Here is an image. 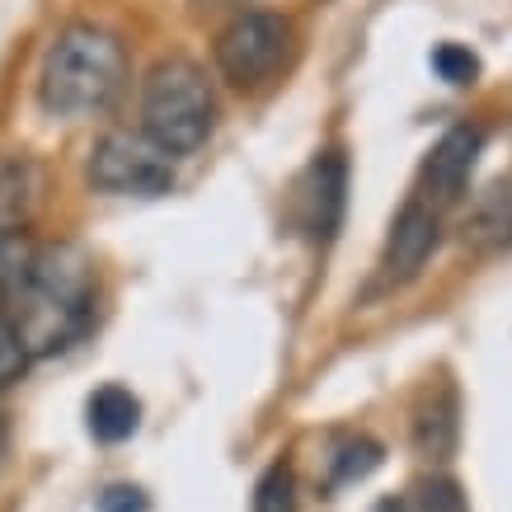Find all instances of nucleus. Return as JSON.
<instances>
[{"instance_id": "f257e3e1", "label": "nucleus", "mask_w": 512, "mask_h": 512, "mask_svg": "<svg viewBox=\"0 0 512 512\" xmlns=\"http://www.w3.org/2000/svg\"><path fill=\"white\" fill-rule=\"evenodd\" d=\"M5 320L15 325L29 357H52L90 329L94 320V268L76 245H47L33 254L29 273L5 301Z\"/></svg>"}, {"instance_id": "f03ea898", "label": "nucleus", "mask_w": 512, "mask_h": 512, "mask_svg": "<svg viewBox=\"0 0 512 512\" xmlns=\"http://www.w3.org/2000/svg\"><path fill=\"white\" fill-rule=\"evenodd\" d=\"M127 80L123 38L99 24H66L38 71V99L57 118L109 109Z\"/></svg>"}, {"instance_id": "7ed1b4c3", "label": "nucleus", "mask_w": 512, "mask_h": 512, "mask_svg": "<svg viewBox=\"0 0 512 512\" xmlns=\"http://www.w3.org/2000/svg\"><path fill=\"white\" fill-rule=\"evenodd\" d=\"M217 123V99L202 76V66L188 57L156 62L141 80V132L170 156H188L212 137Z\"/></svg>"}, {"instance_id": "20e7f679", "label": "nucleus", "mask_w": 512, "mask_h": 512, "mask_svg": "<svg viewBox=\"0 0 512 512\" xmlns=\"http://www.w3.org/2000/svg\"><path fill=\"white\" fill-rule=\"evenodd\" d=\"M292 52V24L273 10H245L217 33V71L235 90H264Z\"/></svg>"}, {"instance_id": "39448f33", "label": "nucleus", "mask_w": 512, "mask_h": 512, "mask_svg": "<svg viewBox=\"0 0 512 512\" xmlns=\"http://www.w3.org/2000/svg\"><path fill=\"white\" fill-rule=\"evenodd\" d=\"M90 184L99 193H123V198H156L174 184V156L160 151L146 132L118 127L104 132L90 151Z\"/></svg>"}, {"instance_id": "423d86ee", "label": "nucleus", "mask_w": 512, "mask_h": 512, "mask_svg": "<svg viewBox=\"0 0 512 512\" xmlns=\"http://www.w3.org/2000/svg\"><path fill=\"white\" fill-rule=\"evenodd\" d=\"M343 207H348V156L329 146L296 179L292 217L311 245H329L343 226Z\"/></svg>"}, {"instance_id": "0eeeda50", "label": "nucleus", "mask_w": 512, "mask_h": 512, "mask_svg": "<svg viewBox=\"0 0 512 512\" xmlns=\"http://www.w3.org/2000/svg\"><path fill=\"white\" fill-rule=\"evenodd\" d=\"M480 151H484L480 127L461 123V127H451V132H442V141L428 151V160H423V170H419V193L433 202V212L466 193L470 174L480 165Z\"/></svg>"}, {"instance_id": "6e6552de", "label": "nucleus", "mask_w": 512, "mask_h": 512, "mask_svg": "<svg viewBox=\"0 0 512 512\" xmlns=\"http://www.w3.org/2000/svg\"><path fill=\"white\" fill-rule=\"evenodd\" d=\"M442 240V221L428 202H409L395 226H390V240H386V254H381V278L386 282H409L419 278V268L428 264V254L437 249Z\"/></svg>"}, {"instance_id": "1a4fd4ad", "label": "nucleus", "mask_w": 512, "mask_h": 512, "mask_svg": "<svg viewBox=\"0 0 512 512\" xmlns=\"http://www.w3.org/2000/svg\"><path fill=\"white\" fill-rule=\"evenodd\" d=\"M461 437V404H456V386H437L423 395L414 409V447L428 461H447Z\"/></svg>"}, {"instance_id": "9d476101", "label": "nucleus", "mask_w": 512, "mask_h": 512, "mask_svg": "<svg viewBox=\"0 0 512 512\" xmlns=\"http://www.w3.org/2000/svg\"><path fill=\"white\" fill-rule=\"evenodd\" d=\"M85 428H90L94 442H127V437L141 428V400L127 386H99L85 400Z\"/></svg>"}, {"instance_id": "9b49d317", "label": "nucleus", "mask_w": 512, "mask_h": 512, "mask_svg": "<svg viewBox=\"0 0 512 512\" xmlns=\"http://www.w3.org/2000/svg\"><path fill=\"white\" fill-rule=\"evenodd\" d=\"M33 207V165L19 156H0V231H19Z\"/></svg>"}, {"instance_id": "f8f14e48", "label": "nucleus", "mask_w": 512, "mask_h": 512, "mask_svg": "<svg viewBox=\"0 0 512 512\" xmlns=\"http://www.w3.org/2000/svg\"><path fill=\"white\" fill-rule=\"evenodd\" d=\"M470 240L475 245H508L512 240V188L498 184L489 188L475 207V217H470Z\"/></svg>"}, {"instance_id": "ddd939ff", "label": "nucleus", "mask_w": 512, "mask_h": 512, "mask_svg": "<svg viewBox=\"0 0 512 512\" xmlns=\"http://www.w3.org/2000/svg\"><path fill=\"white\" fill-rule=\"evenodd\" d=\"M381 461H386V447H381L376 437H367V433L343 437L339 451H334V466H329V480L334 484H357V480H367Z\"/></svg>"}, {"instance_id": "4468645a", "label": "nucleus", "mask_w": 512, "mask_h": 512, "mask_svg": "<svg viewBox=\"0 0 512 512\" xmlns=\"http://www.w3.org/2000/svg\"><path fill=\"white\" fill-rule=\"evenodd\" d=\"M33 254H38V245H33L24 231H0V306H5V301L15 296V287L24 282Z\"/></svg>"}, {"instance_id": "2eb2a0df", "label": "nucleus", "mask_w": 512, "mask_h": 512, "mask_svg": "<svg viewBox=\"0 0 512 512\" xmlns=\"http://www.w3.org/2000/svg\"><path fill=\"white\" fill-rule=\"evenodd\" d=\"M254 512H296V480L287 461H273L254 484Z\"/></svg>"}, {"instance_id": "dca6fc26", "label": "nucleus", "mask_w": 512, "mask_h": 512, "mask_svg": "<svg viewBox=\"0 0 512 512\" xmlns=\"http://www.w3.org/2000/svg\"><path fill=\"white\" fill-rule=\"evenodd\" d=\"M428 66H433L437 80H447V85H475V80H480V57H475L466 43H437Z\"/></svg>"}, {"instance_id": "f3484780", "label": "nucleus", "mask_w": 512, "mask_h": 512, "mask_svg": "<svg viewBox=\"0 0 512 512\" xmlns=\"http://www.w3.org/2000/svg\"><path fill=\"white\" fill-rule=\"evenodd\" d=\"M409 508L414 512H470L461 484L447 480V475H428V480H419V489H414V498H409Z\"/></svg>"}, {"instance_id": "a211bd4d", "label": "nucleus", "mask_w": 512, "mask_h": 512, "mask_svg": "<svg viewBox=\"0 0 512 512\" xmlns=\"http://www.w3.org/2000/svg\"><path fill=\"white\" fill-rule=\"evenodd\" d=\"M24 367H29V353H24V343H19L15 325L0 315V390H10L24 376Z\"/></svg>"}, {"instance_id": "6ab92c4d", "label": "nucleus", "mask_w": 512, "mask_h": 512, "mask_svg": "<svg viewBox=\"0 0 512 512\" xmlns=\"http://www.w3.org/2000/svg\"><path fill=\"white\" fill-rule=\"evenodd\" d=\"M146 508H151V498L137 484H109L104 494L94 498V512H146Z\"/></svg>"}, {"instance_id": "aec40b11", "label": "nucleus", "mask_w": 512, "mask_h": 512, "mask_svg": "<svg viewBox=\"0 0 512 512\" xmlns=\"http://www.w3.org/2000/svg\"><path fill=\"white\" fill-rule=\"evenodd\" d=\"M372 512H414V508H409V498H395V494H390V498H376Z\"/></svg>"}, {"instance_id": "412c9836", "label": "nucleus", "mask_w": 512, "mask_h": 512, "mask_svg": "<svg viewBox=\"0 0 512 512\" xmlns=\"http://www.w3.org/2000/svg\"><path fill=\"white\" fill-rule=\"evenodd\" d=\"M5 451H10V428H5V419H0V466H5Z\"/></svg>"}, {"instance_id": "4be33fe9", "label": "nucleus", "mask_w": 512, "mask_h": 512, "mask_svg": "<svg viewBox=\"0 0 512 512\" xmlns=\"http://www.w3.org/2000/svg\"><path fill=\"white\" fill-rule=\"evenodd\" d=\"M207 5H235V0H207Z\"/></svg>"}]
</instances>
